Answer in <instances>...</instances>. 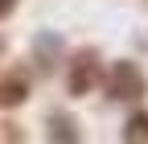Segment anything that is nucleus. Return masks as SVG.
Instances as JSON below:
<instances>
[{
  "mask_svg": "<svg viewBox=\"0 0 148 144\" xmlns=\"http://www.w3.org/2000/svg\"><path fill=\"white\" fill-rule=\"evenodd\" d=\"M107 91H111V99H144L148 78L136 62H115V70L107 78Z\"/></svg>",
  "mask_w": 148,
  "mask_h": 144,
  "instance_id": "nucleus-1",
  "label": "nucleus"
},
{
  "mask_svg": "<svg viewBox=\"0 0 148 144\" xmlns=\"http://www.w3.org/2000/svg\"><path fill=\"white\" fill-rule=\"evenodd\" d=\"M95 82H99V58L95 53L74 58V66H70V95H86Z\"/></svg>",
  "mask_w": 148,
  "mask_h": 144,
  "instance_id": "nucleus-2",
  "label": "nucleus"
},
{
  "mask_svg": "<svg viewBox=\"0 0 148 144\" xmlns=\"http://www.w3.org/2000/svg\"><path fill=\"white\" fill-rule=\"evenodd\" d=\"M25 91H29V86H25V78H8L4 86H0V103H4V107H16V103H25Z\"/></svg>",
  "mask_w": 148,
  "mask_h": 144,
  "instance_id": "nucleus-3",
  "label": "nucleus"
},
{
  "mask_svg": "<svg viewBox=\"0 0 148 144\" xmlns=\"http://www.w3.org/2000/svg\"><path fill=\"white\" fill-rule=\"evenodd\" d=\"M123 136H127V140H148V115H144V111H140V115H132Z\"/></svg>",
  "mask_w": 148,
  "mask_h": 144,
  "instance_id": "nucleus-4",
  "label": "nucleus"
},
{
  "mask_svg": "<svg viewBox=\"0 0 148 144\" xmlns=\"http://www.w3.org/2000/svg\"><path fill=\"white\" fill-rule=\"evenodd\" d=\"M12 8H16V0H0V21H4V16H8Z\"/></svg>",
  "mask_w": 148,
  "mask_h": 144,
  "instance_id": "nucleus-5",
  "label": "nucleus"
}]
</instances>
